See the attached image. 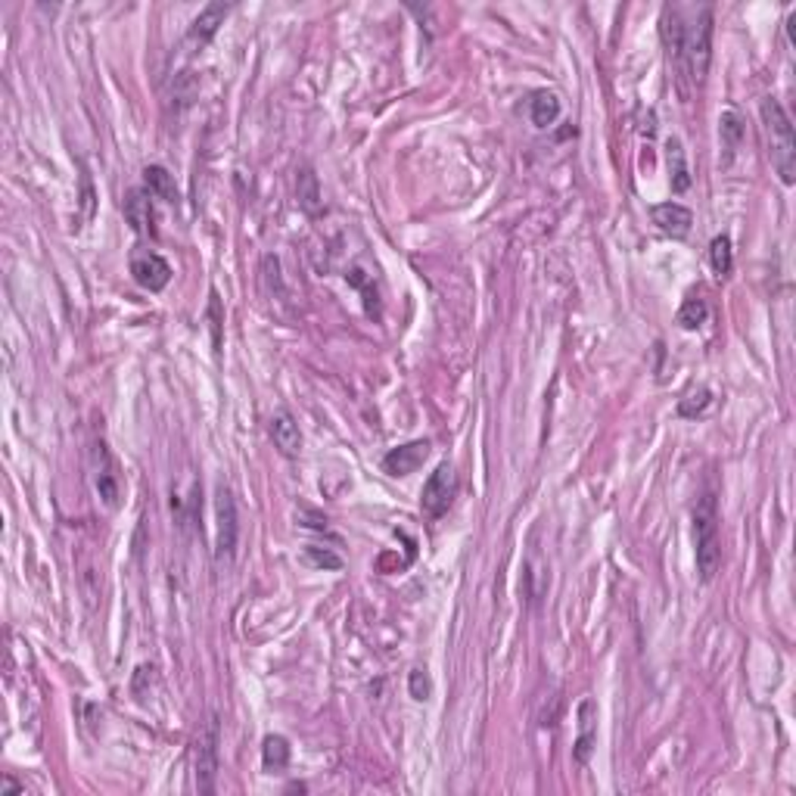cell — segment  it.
I'll use <instances>...</instances> for the list:
<instances>
[{
  "label": "cell",
  "mask_w": 796,
  "mask_h": 796,
  "mask_svg": "<svg viewBox=\"0 0 796 796\" xmlns=\"http://www.w3.org/2000/svg\"><path fill=\"white\" fill-rule=\"evenodd\" d=\"M662 37L694 85H703L712 60V6H666Z\"/></svg>",
  "instance_id": "1"
},
{
  "label": "cell",
  "mask_w": 796,
  "mask_h": 796,
  "mask_svg": "<svg viewBox=\"0 0 796 796\" xmlns=\"http://www.w3.org/2000/svg\"><path fill=\"white\" fill-rule=\"evenodd\" d=\"M694 560H697V576L712 582L722 566V535H719V498L706 489L694 504Z\"/></svg>",
  "instance_id": "2"
},
{
  "label": "cell",
  "mask_w": 796,
  "mask_h": 796,
  "mask_svg": "<svg viewBox=\"0 0 796 796\" xmlns=\"http://www.w3.org/2000/svg\"><path fill=\"white\" fill-rule=\"evenodd\" d=\"M762 112V125H766V141H768V159H772V168L778 172L781 184L791 187L796 181V134H793V122L784 112V106L778 100H762L759 106Z\"/></svg>",
  "instance_id": "3"
},
{
  "label": "cell",
  "mask_w": 796,
  "mask_h": 796,
  "mask_svg": "<svg viewBox=\"0 0 796 796\" xmlns=\"http://www.w3.org/2000/svg\"><path fill=\"white\" fill-rule=\"evenodd\" d=\"M218 747H221L218 716H208L197 735V743H193V784H197L199 793L215 791V778H218Z\"/></svg>",
  "instance_id": "4"
},
{
  "label": "cell",
  "mask_w": 796,
  "mask_h": 796,
  "mask_svg": "<svg viewBox=\"0 0 796 796\" xmlns=\"http://www.w3.org/2000/svg\"><path fill=\"white\" fill-rule=\"evenodd\" d=\"M454 491H458V479H454V470L448 464L435 467V473L426 479L420 495V508L426 516H442L454 501Z\"/></svg>",
  "instance_id": "5"
},
{
  "label": "cell",
  "mask_w": 796,
  "mask_h": 796,
  "mask_svg": "<svg viewBox=\"0 0 796 796\" xmlns=\"http://www.w3.org/2000/svg\"><path fill=\"white\" fill-rule=\"evenodd\" d=\"M215 514H218V541H215V554L218 560H231L233 551H237V501H233L231 491L221 485L218 489V501H215Z\"/></svg>",
  "instance_id": "6"
},
{
  "label": "cell",
  "mask_w": 796,
  "mask_h": 796,
  "mask_svg": "<svg viewBox=\"0 0 796 796\" xmlns=\"http://www.w3.org/2000/svg\"><path fill=\"white\" fill-rule=\"evenodd\" d=\"M131 277L150 293H159L172 280V264L156 252H134L131 256Z\"/></svg>",
  "instance_id": "7"
},
{
  "label": "cell",
  "mask_w": 796,
  "mask_h": 796,
  "mask_svg": "<svg viewBox=\"0 0 796 796\" xmlns=\"http://www.w3.org/2000/svg\"><path fill=\"white\" fill-rule=\"evenodd\" d=\"M268 435L274 442V448L283 454V458H299L302 454V433H299V423L289 410H274L268 420Z\"/></svg>",
  "instance_id": "8"
},
{
  "label": "cell",
  "mask_w": 796,
  "mask_h": 796,
  "mask_svg": "<svg viewBox=\"0 0 796 796\" xmlns=\"http://www.w3.org/2000/svg\"><path fill=\"white\" fill-rule=\"evenodd\" d=\"M650 218H654V224L660 227L666 237H687L694 227V212L687 206H681V202H660V206L650 208Z\"/></svg>",
  "instance_id": "9"
},
{
  "label": "cell",
  "mask_w": 796,
  "mask_h": 796,
  "mask_svg": "<svg viewBox=\"0 0 796 796\" xmlns=\"http://www.w3.org/2000/svg\"><path fill=\"white\" fill-rule=\"evenodd\" d=\"M426 458H429V442L417 439V442H408V445L393 448V451L383 458V470H386L389 476H408V473H414L417 467H423Z\"/></svg>",
  "instance_id": "10"
},
{
  "label": "cell",
  "mask_w": 796,
  "mask_h": 796,
  "mask_svg": "<svg viewBox=\"0 0 796 796\" xmlns=\"http://www.w3.org/2000/svg\"><path fill=\"white\" fill-rule=\"evenodd\" d=\"M597 706L595 700L585 697L582 703H579V737H576V762H589L591 750H595V741H597Z\"/></svg>",
  "instance_id": "11"
},
{
  "label": "cell",
  "mask_w": 796,
  "mask_h": 796,
  "mask_svg": "<svg viewBox=\"0 0 796 796\" xmlns=\"http://www.w3.org/2000/svg\"><path fill=\"white\" fill-rule=\"evenodd\" d=\"M125 218H128V224L134 227L137 233H156L153 227V202H150V193L147 191H131L128 197H125Z\"/></svg>",
  "instance_id": "12"
},
{
  "label": "cell",
  "mask_w": 796,
  "mask_h": 796,
  "mask_svg": "<svg viewBox=\"0 0 796 796\" xmlns=\"http://www.w3.org/2000/svg\"><path fill=\"white\" fill-rule=\"evenodd\" d=\"M529 118L535 128H551L560 118V97L554 91H535L529 100Z\"/></svg>",
  "instance_id": "13"
},
{
  "label": "cell",
  "mask_w": 796,
  "mask_h": 796,
  "mask_svg": "<svg viewBox=\"0 0 796 796\" xmlns=\"http://www.w3.org/2000/svg\"><path fill=\"white\" fill-rule=\"evenodd\" d=\"M227 12H231V6H227V4H208L206 10H202L199 16L193 19V25H191V41H199V44L212 41L215 31H218V25H224V16H227Z\"/></svg>",
  "instance_id": "14"
},
{
  "label": "cell",
  "mask_w": 796,
  "mask_h": 796,
  "mask_svg": "<svg viewBox=\"0 0 796 796\" xmlns=\"http://www.w3.org/2000/svg\"><path fill=\"white\" fill-rule=\"evenodd\" d=\"M296 197H299V206L305 208L312 218H318L324 212V193H321V181L312 168H302L299 172V184H296Z\"/></svg>",
  "instance_id": "15"
},
{
  "label": "cell",
  "mask_w": 796,
  "mask_h": 796,
  "mask_svg": "<svg viewBox=\"0 0 796 796\" xmlns=\"http://www.w3.org/2000/svg\"><path fill=\"white\" fill-rule=\"evenodd\" d=\"M143 184H147L150 197H156L162 202H178V187H175V178L162 166H147L143 168Z\"/></svg>",
  "instance_id": "16"
},
{
  "label": "cell",
  "mask_w": 796,
  "mask_h": 796,
  "mask_svg": "<svg viewBox=\"0 0 796 796\" xmlns=\"http://www.w3.org/2000/svg\"><path fill=\"white\" fill-rule=\"evenodd\" d=\"M262 766L268 772H283L289 766V741L280 735H268L262 743Z\"/></svg>",
  "instance_id": "17"
},
{
  "label": "cell",
  "mask_w": 796,
  "mask_h": 796,
  "mask_svg": "<svg viewBox=\"0 0 796 796\" xmlns=\"http://www.w3.org/2000/svg\"><path fill=\"white\" fill-rule=\"evenodd\" d=\"M666 150H669V168H672V191H675V193H685L687 187H691V175H687L685 150H681V141H678V137H672Z\"/></svg>",
  "instance_id": "18"
},
{
  "label": "cell",
  "mask_w": 796,
  "mask_h": 796,
  "mask_svg": "<svg viewBox=\"0 0 796 796\" xmlns=\"http://www.w3.org/2000/svg\"><path fill=\"white\" fill-rule=\"evenodd\" d=\"M719 134H722V143L728 153H735L737 147H741L743 134H747V128H743V118L737 116L735 110L722 112V118H719Z\"/></svg>",
  "instance_id": "19"
},
{
  "label": "cell",
  "mask_w": 796,
  "mask_h": 796,
  "mask_svg": "<svg viewBox=\"0 0 796 796\" xmlns=\"http://www.w3.org/2000/svg\"><path fill=\"white\" fill-rule=\"evenodd\" d=\"M710 264L719 277L731 274V268H735V252H731V240L725 233H719L710 243Z\"/></svg>",
  "instance_id": "20"
},
{
  "label": "cell",
  "mask_w": 796,
  "mask_h": 796,
  "mask_svg": "<svg viewBox=\"0 0 796 796\" xmlns=\"http://www.w3.org/2000/svg\"><path fill=\"white\" fill-rule=\"evenodd\" d=\"M710 404H712V393L706 386H697L678 402V414L681 417H697V414H703Z\"/></svg>",
  "instance_id": "21"
},
{
  "label": "cell",
  "mask_w": 796,
  "mask_h": 796,
  "mask_svg": "<svg viewBox=\"0 0 796 796\" xmlns=\"http://www.w3.org/2000/svg\"><path fill=\"white\" fill-rule=\"evenodd\" d=\"M706 314H710V308H706L703 299H687L678 312V327L681 330H697L706 321Z\"/></svg>",
  "instance_id": "22"
},
{
  "label": "cell",
  "mask_w": 796,
  "mask_h": 796,
  "mask_svg": "<svg viewBox=\"0 0 796 796\" xmlns=\"http://www.w3.org/2000/svg\"><path fill=\"white\" fill-rule=\"evenodd\" d=\"M97 491L110 508H118V479L110 467H103V470L97 473Z\"/></svg>",
  "instance_id": "23"
},
{
  "label": "cell",
  "mask_w": 796,
  "mask_h": 796,
  "mask_svg": "<svg viewBox=\"0 0 796 796\" xmlns=\"http://www.w3.org/2000/svg\"><path fill=\"white\" fill-rule=\"evenodd\" d=\"M305 557L312 560L314 566H324V570H343V557L333 551H327V548H314L308 545L305 548Z\"/></svg>",
  "instance_id": "24"
},
{
  "label": "cell",
  "mask_w": 796,
  "mask_h": 796,
  "mask_svg": "<svg viewBox=\"0 0 796 796\" xmlns=\"http://www.w3.org/2000/svg\"><path fill=\"white\" fill-rule=\"evenodd\" d=\"M408 691L414 700H429V694H433V681H429V675L423 672V669H414V672H410Z\"/></svg>",
  "instance_id": "25"
},
{
  "label": "cell",
  "mask_w": 796,
  "mask_h": 796,
  "mask_svg": "<svg viewBox=\"0 0 796 796\" xmlns=\"http://www.w3.org/2000/svg\"><path fill=\"white\" fill-rule=\"evenodd\" d=\"M208 314H212L215 345H221V302H218V293H212V302H208Z\"/></svg>",
  "instance_id": "26"
},
{
  "label": "cell",
  "mask_w": 796,
  "mask_h": 796,
  "mask_svg": "<svg viewBox=\"0 0 796 796\" xmlns=\"http://www.w3.org/2000/svg\"><path fill=\"white\" fill-rule=\"evenodd\" d=\"M0 793H25V787H22V784H16V781H12L10 775H6V778L0 781Z\"/></svg>",
  "instance_id": "27"
},
{
  "label": "cell",
  "mask_w": 796,
  "mask_h": 796,
  "mask_svg": "<svg viewBox=\"0 0 796 796\" xmlns=\"http://www.w3.org/2000/svg\"><path fill=\"white\" fill-rule=\"evenodd\" d=\"M81 187H85V215H91V206H93V193H91V181H87V175L81 178Z\"/></svg>",
  "instance_id": "28"
},
{
  "label": "cell",
  "mask_w": 796,
  "mask_h": 796,
  "mask_svg": "<svg viewBox=\"0 0 796 796\" xmlns=\"http://www.w3.org/2000/svg\"><path fill=\"white\" fill-rule=\"evenodd\" d=\"M787 37H791V44H796V10H791V16H787Z\"/></svg>",
  "instance_id": "29"
}]
</instances>
